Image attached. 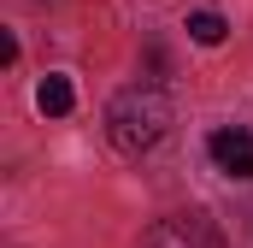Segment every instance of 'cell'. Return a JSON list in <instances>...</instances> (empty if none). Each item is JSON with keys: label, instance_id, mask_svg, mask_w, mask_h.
<instances>
[{"label": "cell", "instance_id": "cell-1", "mask_svg": "<svg viewBox=\"0 0 253 248\" xmlns=\"http://www.w3.org/2000/svg\"><path fill=\"white\" fill-rule=\"evenodd\" d=\"M165 130H171V95L159 83H129V89H118L106 101V136L129 160H141L147 148H159Z\"/></svg>", "mask_w": 253, "mask_h": 248}, {"label": "cell", "instance_id": "cell-2", "mask_svg": "<svg viewBox=\"0 0 253 248\" xmlns=\"http://www.w3.org/2000/svg\"><path fill=\"white\" fill-rule=\"evenodd\" d=\"M206 154H212V166H218L224 178H242V184H253V130H242V124L212 130V136H206Z\"/></svg>", "mask_w": 253, "mask_h": 248}, {"label": "cell", "instance_id": "cell-3", "mask_svg": "<svg viewBox=\"0 0 253 248\" xmlns=\"http://www.w3.org/2000/svg\"><path fill=\"white\" fill-rule=\"evenodd\" d=\"M141 248H206V231H200V219H159V225H147L141 231Z\"/></svg>", "mask_w": 253, "mask_h": 248}, {"label": "cell", "instance_id": "cell-4", "mask_svg": "<svg viewBox=\"0 0 253 248\" xmlns=\"http://www.w3.org/2000/svg\"><path fill=\"white\" fill-rule=\"evenodd\" d=\"M36 107H42L47 119H65V113L77 107V89H71V77H42V89H36Z\"/></svg>", "mask_w": 253, "mask_h": 248}, {"label": "cell", "instance_id": "cell-5", "mask_svg": "<svg viewBox=\"0 0 253 248\" xmlns=\"http://www.w3.org/2000/svg\"><path fill=\"white\" fill-rule=\"evenodd\" d=\"M189 36L200 42V48H218V42L230 36V24H224L218 12H189Z\"/></svg>", "mask_w": 253, "mask_h": 248}]
</instances>
